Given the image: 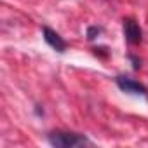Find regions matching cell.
Wrapping results in <instances>:
<instances>
[{"mask_svg": "<svg viewBox=\"0 0 148 148\" xmlns=\"http://www.w3.org/2000/svg\"><path fill=\"white\" fill-rule=\"evenodd\" d=\"M49 143L56 148H71V146H80V145H87L89 139L82 134L77 132H51L49 134Z\"/></svg>", "mask_w": 148, "mask_h": 148, "instance_id": "6da1fadb", "label": "cell"}, {"mask_svg": "<svg viewBox=\"0 0 148 148\" xmlns=\"http://www.w3.org/2000/svg\"><path fill=\"white\" fill-rule=\"evenodd\" d=\"M115 82H117V86H119V89L120 91H124V92H127V94H138V96H148V89L143 86V84H139L138 80H134V79H131V77H125V75H120V77H117L115 79Z\"/></svg>", "mask_w": 148, "mask_h": 148, "instance_id": "7a4b0ae2", "label": "cell"}, {"mask_svg": "<svg viewBox=\"0 0 148 148\" xmlns=\"http://www.w3.org/2000/svg\"><path fill=\"white\" fill-rule=\"evenodd\" d=\"M124 35H125V40L132 45H138L143 40V32L132 18H124Z\"/></svg>", "mask_w": 148, "mask_h": 148, "instance_id": "3957f363", "label": "cell"}, {"mask_svg": "<svg viewBox=\"0 0 148 148\" xmlns=\"http://www.w3.org/2000/svg\"><path fill=\"white\" fill-rule=\"evenodd\" d=\"M42 33H44V40L58 52H64L66 51V42L63 40V37L59 33H56L54 30H51L49 26H44L42 28Z\"/></svg>", "mask_w": 148, "mask_h": 148, "instance_id": "277c9868", "label": "cell"}, {"mask_svg": "<svg viewBox=\"0 0 148 148\" xmlns=\"http://www.w3.org/2000/svg\"><path fill=\"white\" fill-rule=\"evenodd\" d=\"M101 32H103L101 26H89V30H87V38H89V40H94Z\"/></svg>", "mask_w": 148, "mask_h": 148, "instance_id": "5b68a950", "label": "cell"}, {"mask_svg": "<svg viewBox=\"0 0 148 148\" xmlns=\"http://www.w3.org/2000/svg\"><path fill=\"white\" fill-rule=\"evenodd\" d=\"M129 59L132 61V66H134V70H139V68H141V59H138L136 56H129Z\"/></svg>", "mask_w": 148, "mask_h": 148, "instance_id": "8992f818", "label": "cell"}]
</instances>
